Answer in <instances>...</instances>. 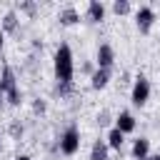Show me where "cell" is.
<instances>
[{"mask_svg": "<svg viewBox=\"0 0 160 160\" xmlns=\"http://www.w3.org/2000/svg\"><path fill=\"white\" fill-rule=\"evenodd\" d=\"M52 70H55V80L62 85H72V75H75V62H72V50L68 42H60L55 55H52Z\"/></svg>", "mask_w": 160, "mask_h": 160, "instance_id": "6da1fadb", "label": "cell"}, {"mask_svg": "<svg viewBox=\"0 0 160 160\" xmlns=\"http://www.w3.org/2000/svg\"><path fill=\"white\" fill-rule=\"evenodd\" d=\"M58 150H60L62 155H68V158L80 150V130H78V125H68V128L62 130V135H60V140H58Z\"/></svg>", "mask_w": 160, "mask_h": 160, "instance_id": "7a4b0ae2", "label": "cell"}, {"mask_svg": "<svg viewBox=\"0 0 160 160\" xmlns=\"http://www.w3.org/2000/svg\"><path fill=\"white\" fill-rule=\"evenodd\" d=\"M150 98V80L145 75H138L135 82H132V92H130V100L132 105H145Z\"/></svg>", "mask_w": 160, "mask_h": 160, "instance_id": "3957f363", "label": "cell"}, {"mask_svg": "<svg viewBox=\"0 0 160 160\" xmlns=\"http://www.w3.org/2000/svg\"><path fill=\"white\" fill-rule=\"evenodd\" d=\"M152 22H155V10H152L150 5H140V8L135 10V25H138V30H140L142 35H148V32L152 30Z\"/></svg>", "mask_w": 160, "mask_h": 160, "instance_id": "277c9868", "label": "cell"}, {"mask_svg": "<svg viewBox=\"0 0 160 160\" xmlns=\"http://www.w3.org/2000/svg\"><path fill=\"white\" fill-rule=\"evenodd\" d=\"M95 65L102 68V70H112L115 65V50L110 42H100L98 45V52H95Z\"/></svg>", "mask_w": 160, "mask_h": 160, "instance_id": "5b68a950", "label": "cell"}, {"mask_svg": "<svg viewBox=\"0 0 160 160\" xmlns=\"http://www.w3.org/2000/svg\"><path fill=\"white\" fill-rule=\"evenodd\" d=\"M135 125H138V122H135V115H132V112H128V110H122V112L115 118V128H118L120 132H125V135H128V132H132V130H135Z\"/></svg>", "mask_w": 160, "mask_h": 160, "instance_id": "8992f818", "label": "cell"}, {"mask_svg": "<svg viewBox=\"0 0 160 160\" xmlns=\"http://www.w3.org/2000/svg\"><path fill=\"white\" fill-rule=\"evenodd\" d=\"M12 88H18L15 70H12L10 65H2V72H0V90H2V92H10Z\"/></svg>", "mask_w": 160, "mask_h": 160, "instance_id": "52a82bcc", "label": "cell"}, {"mask_svg": "<svg viewBox=\"0 0 160 160\" xmlns=\"http://www.w3.org/2000/svg\"><path fill=\"white\" fill-rule=\"evenodd\" d=\"M58 20H60V25H75V22H80V12L75 5H65L58 12Z\"/></svg>", "mask_w": 160, "mask_h": 160, "instance_id": "ba28073f", "label": "cell"}, {"mask_svg": "<svg viewBox=\"0 0 160 160\" xmlns=\"http://www.w3.org/2000/svg\"><path fill=\"white\" fill-rule=\"evenodd\" d=\"M110 72H112V70H102V68H98V70L90 75V85H92V90H102V88H108V82H110Z\"/></svg>", "mask_w": 160, "mask_h": 160, "instance_id": "9c48e42d", "label": "cell"}, {"mask_svg": "<svg viewBox=\"0 0 160 160\" xmlns=\"http://www.w3.org/2000/svg\"><path fill=\"white\" fill-rule=\"evenodd\" d=\"M88 20H90V22L105 20V5H102L100 0H90V2H88Z\"/></svg>", "mask_w": 160, "mask_h": 160, "instance_id": "30bf717a", "label": "cell"}, {"mask_svg": "<svg viewBox=\"0 0 160 160\" xmlns=\"http://www.w3.org/2000/svg\"><path fill=\"white\" fill-rule=\"evenodd\" d=\"M150 155V140L148 138H138L135 142H132V158L135 160H142V158H148Z\"/></svg>", "mask_w": 160, "mask_h": 160, "instance_id": "8fae6325", "label": "cell"}, {"mask_svg": "<svg viewBox=\"0 0 160 160\" xmlns=\"http://www.w3.org/2000/svg\"><path fill=\"white\" fill-rule=\"evenodd\" d=\"M105 142H108V148H110V150H120V148H122V142H125V132H120L118 128H110V132H108Z\"/></svg>", "mask_w": 160, "mask_h": 160, "instance_id": "7c38bea8", "label": "cell"}, {"mask_svg": "<svg viewBox=\"0 0 160 160\" xmlns=\"http://www.w3.org/2000/svg\"><path fill=\"white\" fill-rule=\"evenodd\" d=\"M0 30H2V32H15V30H18V12H15V10H8V12L2 15Z\"/></svg>", "mask_w": 160, "mask_h": 160, "instance_id": "4fadbf2b", "label": "cell"}, {"mask_svg": "<svg viewBox=\"0 0 160 160\" xmlns=\"http://www.w3.org/2000/svg\"><path fill=\"white\" fill-rule=\"evenodd\" d=\"M108 152H110L108 142L105 140H95L92 142V150H90V160H108Z\"/></svg>", "mask_w": 160, "mask_h": 160, "instance_id": "5bb4252c", "label": "cell"}, {"mask_svg": "<svg viewBox=\"0 0 160 160\" xmlns=\"http://www.w3.org/2000/svg\"><path fill=\"white\" fill-rule=\"evenodd\" d=\"M130 10H132V5H130L128 0H115V2H112V12H115V15H128Z\"/></svg>", "mask_w": 160, "mask_h": 160, "instance_id": "9a60e30c", "label": "cell"}, {"mask_svg": "<svg viewBox=\"0 0 160 160\" xmlns=\"http://www.w3.org/2000/svg\"><path fill=\"white\" fill-rule=\"evenodd\" d=\"M5 100H8L10 105H15V108H18V105L22 102V92H20V88H12L10 92H5Z\"/></svg>", "mask_w": 160, "mask_h": 160, "instance_id": "2e32d148", "label": "cell"}, {"mask_svg": "<svg viewBox=\"0 0 160 160\" xmlns=\"http://www.w3.org/2000/svg\"><path fill=\"white\" fill-rule=\"evenodd\" d=\"M20 10L28 12V15H35V12H38V5H35L32 0H25V2H20Z\"/></svg>", "mask_w": 160, "mask_h": 160, "instance_id": "e0dca14e", "label": "cell"}, {"mask_svg": "<svg viewBox=\"0 0 160 160\" xmlns=\"http://www.w3.org/2000/svg\"><path fill=\"white\" fill-rule=\"evenodd\" d=\"M22 132H25V128H22L20 122H10V135H12V138H18V140H20V138H22Z\"/></svg>", "mask_w": 160, "mask_h": 160, "instance_id": "ac0fdd59", "label": "cell"}, {"mask_svg": "<svg viewBox=\"0 0 160 160\" xmlns=\"http://www.w3.org/2000/svg\"><path fill=\"white\" fill-rule=\"evenodd\" d=\"M45 110H48V105H45V100H40V98H38V100L32 102V112H35V115H42Z\"/></svg>", "mask_w": 160, "mask_h": 160, "instance_id": "d6986e66", "label": "cell"}, {"mask_svg": "<svg viewBox=\"0 0 160 160\" xmlns=\"http://www.w3.org/2000/svg\"><path fill=\"white\" fill-rule=\"evenodd\" d=\"M55 90H58L62 98H68V95L72 92V85H62V82H58V85H55Z\"/></svg>", "mask_w": 160, "mask_h": 160, "instance_id": "ffe728a7", "label": "cell"}, {"mask_svg": "<svg viewBox=\"0 0 160 160\" xmlns=\"http://www.w3.org/2000/svg\"><path fill=\"white\" fill-rule=\"evenodd\" d=\"M108 122H110V110L98 112V125H108Z\"/></svg>", "mask_w": 160, "mask_h": 160, "instance_id": "44dd1931", "label": "cell"}, {"mask_svg": "<svg viewBox=\"0 0 160 160\" xmlns=\"http://www.w3.org/2000/svg\"><path fill=\"white\" fill-rule=\"evenodd\" d=\"M80 70H82L85 75H92V72L98 70V65H95V62H82V68H80Z\"/></svg>", "mask_w": 160, "mask_h": 160, "instance_id": "7402d4cb", "label": "cell"}, {"mask_svg": "<svg viewBox=\"0 0 160 160\" xmlns=\"http://www.w3.org/2000/svg\"><path fill=\"white\" fill-rule=\"evenodd\" d=\"M2 45H5V32L0 30V50H2Z\"/></svg>", "mask_w": 160, "mask_h": 160, "instance_id": "603a6c76", "label": "cell"}, {"mask_svg": "<svg viewBox=\"0 0 160 160\" xmlns=\"http://www.w3.org/2000/svg\"><path fill=\"white\" fill-rule=\"evenodd\" d=\"M142 160H160V155H148V158H142Z\"/></svg>", "mask_w": 160, "mask_h": 160, "instance_id": "cb8c5ba5", "label": "cell"}, {"mask_svg": "<svg viewBox=\"0 0 160 160\" xmlns=\"http://www.w3.org/2000/svg\"><path fill=\"white\" fill-rule=\"evenodd\" d=\"M15 160H32V158H30V155H18Z\"/></svg>", "mask_w": 160, "mask_h": 160, "instance_id": "d4e9b609", "label": "cell"}, {"mask_svg": "<svg viewBox=\"0 0 160 160\" xmlns=\"http://www.w3.org/2000/svg\"><path fill=\"white\" fill-rule=\"evenodd\" d=\"M2 98H5V92H2V90H0V102H2Z\"/></svg>", "mask_w": 160, "mask_h": 160, "instance_id": "484cf974", "label": "cell"}, {"mask_svg": "<svg viewBox=\"0 0 160 160\" xmlns=\"http://www.w3.org/2000/svg\"><path fill=\"white\" fill-rule=\"evenodd\" d=\"M0 150H2V140H0Z\"/></svg>", "mask_w": 160, "mask_h": 160, "instance_id": "4316f807", "label": "cell"}]
</instances>
